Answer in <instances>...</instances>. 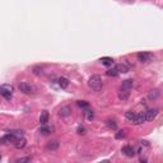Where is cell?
<instances>
[{"mask_svg": "<svg viewBox=\"0 0 163 163\" xmlns=\"http://www.w3.org/2000/svg\"><path fill=\"white\" fill-rule=\"evenodd\" d=\"M103 85L102 78L99 75H92L89 79H88V87L93 91H99Z\"/></svg>", "mask_w": 163, "mask_h": 163, "instance_id": "obj_1", "label": "cell"}, {"mask_svg": "<svg viewBox=\"0 0 163 163\" xmlns=\"http://www.w3.org/2000/svg\"><path fill=\"white\" fill-rule=\"evenodd\" d=\"M13 92H14V88L13 85H9V84H3L0 87V94L4 97L5 99H10L11 96H13Z\"/></svg>", "mask_w": 163, "mask_h": 163, "instance_id": "obj_2", "label": "cell"}, {"mask_svg": "<svg viewBox=\"0 0 163 163\" xmlns=\"http://www.w3.org/2000/svg\"><path fill=\"white\" fill-rule=\"evenodd\" d=\"M18 88H19L20 92H23V93H26V94H32V93H34V91H36L33 85H31L27 82H19Z\"/></svg>", "mask_w": 163, "mask_h": 163, "instance_id": "obj_3", "label": "cell"}, {"mask_svg": "<svg viewBox=\"0 0 163 163\" xmlns=\"http://www.w3.org/2000/svg\"><path fill=\"white\" fill-rule=\"evenodd\" d=\"M147 121V117H145V112H141V114H136L135 117L133 118L131 122L134 124V125H140V124H143Z\"/></svg>", "mask_w": 163, "mask_h": 163, "instance_id": "obj_4", "label": "cell"}, {"mask_svg": "<svg viewBox=\"0 0 163 163\" xmlns=\"http://www.w3.org/2000/svg\"><path fill=\"white\" fill-rule=\"evenodd\" d=\"M138 59H139V61H141V63H149V61L153 59V55L150 54V52H139Z\"/></svg>", "mask_w": 163, "mask_h": 163, "instance_id": "obj_5", "label": "cell"}, {"mask_svg": "<svg viewBox=\"0 0 163 163\" xmlns=\"http://www.w3.org/2000/svg\"><path fill=\"white\" fill-rule=\"evenodd\" d=\"M158 108H149L148 111H145V117H147V121H150L153 118H156V116L158 115Z\"/></svg>", "mask_w": 163, "mask_h": 163, "instance_id": "obj_6", "label": "cell"}, {"mask_svg": "<svg viewBox=\"0 0 163 163\" xmlns=\"http://www.w3.org/2000/svg\"><path fill=\"white\" fill-rule=\"evenodd\" d=\"M121 152L125 154L126 157H130V158H131V157H134L135 154H136V153H135V149H134L133 147H130V145H125V147H122Z\"/></svg>", "mask_w": 163, "mask_h": 163, "instance_id": "obj_7", "label": "cell"}, {"mask_svg": "<svg viewBox=\"0 0 163 163\" xmlns=\"http://www.w3.org/2000/svg\"><path fill=\"white\" fill-rule=\"evenodd\" d=\"M70 114H72V108L69 106H63V107H60V110H59V115L61 117H68V116H70Z\"/></svg>", "mask_w": 163, "mask_h": 163, "instance_id": "obj_8", "label": "cell"}, {"mask_svg": "<svg viewBox=\"0 0 163 163\" xmlns=\"http://www.w3.org/2000/svg\"><path fill=\"white\" fill-rule=\"evenodd\" d=\"M134 85H135V83H134L133 79H126V80H124L122 83H121V88H122V89H129L130 91Z\"/></svg>", "mask_w": 163, "mask_h": 163, "instance_id": "obj_9", "label": "cell"}, {"mask_svg": "<svg viewBox=\"0 0 163 163\" xmlns=\"http://www.w3.org/2000/svg\"><path fill=\"white\" fill-rule=\"evenodd\" d=\"M59 147H60V143L57 140H51L46 144L47 150H56V149H59Z\"/></svg>", "mask_w": 163, "mask_h": 163, "instance_id": "obj_10", "label": "cell"}, {"mask_svg": "<svg viewBox=\"0 0 163 163\" xmlns=\"http://www.w3.org/2000/svg\"><path fill=\"white\" fill-rule=\"evenodd\" d=\"M129 97H130L129 89H122V88H121L120 92H118V98H120L121 101H126Z\"/></svg>", "mask_w": 163, "mask_h": 163, "instance_id": "obj_11", "label": "cell"}, {"mask_svg": "<svg viewBox=\"0 0 163 163\" xmlns=\"http://www.w3.org/2000/svg\"><path fill=\"white\" fill-rule=\"evenodd\" d=\"M40 122L42 124V125H46V124L49 122V112H47L46 110H43V111L41 112V115H40Z\"/></svg>", "mask_w": 163, "mask_h": 163, "instance_id": "obj_12", "label": "cell"}, {"mask_svg": "<svg viewBox=\"0 0 163 163\" xmlns=\"http://www.w3.org/2000/svg\"><path fill=\"white\" fill-rule=\"evenodd\" d=\"M57 82H59V85H60L63 89H65V88L69 85V79H66L65 76H60V78L57 79Z\"/></svg>", "mask_w": 163, "mask_h": 163, "instance_id": "obj_13", "label": "cell"}, {"mask_svg": "<svg viewBox=\"0 0 163 163\" xmlns=\"http://www.w3.org/2000/svg\"><path fill=\"white\" fill-rule=\"evenodd\" d=\"M159 96H161V92H159L158 89H153V91L149 92V94H148V98H149L150 101H153V99H157Z\"/></svg>", "mask_w": 163, "mask_h": 163, "instance_id": "obj_14", "label": "cell"}, {"mask_svg": "<svg viewBox=\"0 0 163 163\" xmlns=\"http://www.w3.org/2000/svg\"><path fill=\"white\" fill-rule=\"evenodd\" d=\"M26 144H27V140H26V139L22 136V138H19L18 140H17V143L14 144V147L18 148V149H20V148H24Z\"/></svg>", "mask_w": 163, "mask_h": 163, "instance_id": "obj_15", "label": "cell"}, {"mask_svg": "<svg viewBox=\"0 0 163 163\" xmlns=\"http://www.w3.org/2000/svg\"><path fill=\"white\" fill-rule=\"evenodd\" d=\"M106 74H107L108 76H117L118 74H120V72H118V69H117V65H116V66H114L112 69H108Z\"/></svg>", "mask_w": 163, "mask_h": 163, "instance_id": "obj_16", "label": "cell"}, {"mask_svg": "<svg viewBox=\"0 0 163 163\" xmlns=\"http://www.w3.org/2000/svg\"><path fill=\"white\" fill-rule=\"evenodd\" d=\"M99 61L103 65H106V66H112V64H114V60H112L111 57H102Z\"/></svg>", "mask_w": 163, "mask_h": 163, "instance_id": "obj_17", "label": "cell"}, {"mask_svg": "<svg viewBox=\"0 0 163 163\" xmlns=\"http://www.w3.org/2000/svg\"><path fill=\"white\" fill-rule=\"evenodd\" d=\"M54 131V127H50V126H43V127H41L40 129V133L41 134H50V133H52Z\"/></svg>", "mask_w": 163, "mask_h": 163, "instance_id": "obj_18", "label": "cell"}, {"mask_svg": "<svg viewBox=\"0 0 163 163\" xmlns=\"http://www.w3.org/2000/svg\"><path fill=\"white\" fill-rule=\"evenodd\" d=\"M84 116L87 120H93L94 118V114H93V111H91V110H87V111L84 112Z\"/></svg>", "mask_w": 163, "mask_h": 163, "instance_id": "obj_19", "label": "cell"}, {"mask_svg": "<svg viewBox=\"0 0 163 163\" xmlns=\"http://www.w3.org/2000/svg\"><path fill=\"white\" fill-rule=\"evenodd\" d=\"M135 115H136V114H135L134 111H127L126 114H125V117H126L129 121H133V118L135 117Z\"/></svg>", "mask_w": 163, "mask_h": 163, "instance_id": "obj_20", "label": "cell"}, {"mask_svg": "<svg viewBox=\"0 0 163 163\" xmlns=\"http://www.w3.org/2000/svg\"><path fill=\"white\" fill-rule=\"evenodd\" d=\"M76 105H78L79 107H83V108H88V107H89V103H88L87 101H78Z\"/></svg>", "mask_w": 163, "mask_h": 163, "instance_id": "obj_21", "label": "cell"}, {"mask_svg": "<svg viewBox=\"0 0 163 163\" xmlns=\"http://www.w3.org/2000/svg\"><path fill=\"white\" fill-rule=\"evenodd\" d=\"M117 69H118V72H120V73H126L127 70H129L125 64H118L117 65Z\"/></svg>", "mask_w": 163, "mask_h": 163, "instance_id": "obj_22", "label": "cell"}, {"mask_svg": "<svg viewBox=\"0 0 163 163\" xmlns=\"http://www.w3.org/2000/svg\"><path fill=\"white\" fill-rule=\"evenodd\" d=\"M106 125H107L110 129H116V126H117L116 122H115L114 120H107V121H106Z\"/></svg>", "mask_w": 163, "mask_h": 163, "instance_id": "obj_23", "label": "cell"}, {"mask_svg": "<svg viewBox=\"0 0 163 163\" xmlns=\"http://www.w3.org/2000/svg\"><path fill=\"white\" fill-rule=\"evenodd\" d=\"M125 136V130H118V131L115 134V138L116 139H122Z\"/></svg>", "mask_w": 163, "mask_h": 163, "instance_id": "obj_24", "label": "cell"}, {"mask_svg": "<svg viewBox=\"0 0 163 163\" xmlns=\"http://www.w3.org/2000/svg\"><path fill=\"white\" fill-rule=\"evenodd\" d=\"M26 162H31V158L29 157H24V158H19L16 161V163H26Z\"/></svg>", "mask_w": 163, "mask_h": 163, "instance_id": "obj_25", "label": "cell"}, {"mask_svg": "<svg viewBox=\"0 0 163 163\" xmlns=\"http://www.w3.org/2000/svg\"><path fill=\"white\" fill-rule=\"evenodd\" d=\"M76 131H78V134H80V135H84L85 134V127L84 126H78V129H76Z\"/></svg>", "mask_w": 163, "mask_h": 163, "instance_id": "obj_26", "label": "cell"}, {"mask_svg": "<svg viewBox=\"0 0 163 163\" xmlns=\"http://www.w3.org/2000/svg\"><path fill=\"white\" fill-rule=\"evenodd\" d=\"M33 73L36 74V75H41L43 72H42V69H40V68H33Z\"/></svg>", "mask_w": 163, "mask_h": 163, "instance_id": "obj_27", "label": "cell"}, {"mask_svg": "<svg viewBox=\"0 0 163 163\" xmlns=\"http://www.w3.org/2000/svg\"><path fill=\"white\" fill-rule=\"evenodd\" d=\"M141 145H145V147H149V143H148V141H145V140H143V141H141Z\"/></svg>", "mask_w": 163, "mask_h": 163, "instance_id": "obj_28", "label": "cell"}]
</instances>
